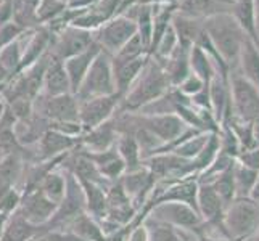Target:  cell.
Here are the masks:
<instances>
[{
    "label": "cell",
    "instance_id": "obj_1",
    "mask_svg": "<svg viewBox=\"0 0 259 241\" xmlns=\"http://www.w3.org/2000/svg\"><path fill=\"white\" fill-rule=\"evenodd\" d=\"M169 88H171V82H169L163 65L155 57H148V61L142 69V73L129 88L126 97L121 100L122 108L131 111L142 110L148 103L167 93Z\"/></svg>",
    "mask_w": 259,
    "mask_h": 241
},
{
    "label": "cell",
    "instance_id": "obj_2",
    "mask_svg": "<svg viewBox=\"0 0 259 241\" xmlns=\"http://www.w3.org/2000/svg\"><path fill=\"white\" fill-rule=\"evenodd\" d=\"M203 29L206 31L212 45L221 58L229 65L230 71L237 69L240 52L246 39L245 32L230 13H221L203 20Z\"/></svg>",
    "mask_w": 259,
    "mask_h": 241
},
{
    "label": "cell",
    "instance_id": "obj_3",
    "mask_svg": "<svg viewBox=\"0 0 259 241\" xmlns=\"http://www.w3.org/2000/svg\"><path fill=\"white\" fill-rule=\"evenodd\" d=\"M224 227L232 241H246L259 228V206L249 198H237L226 209Z\"/></svg>",
    "mask_w": 259,
    "mask_h": 241
},
{
    "label": "cell",
    "instance_id": "obj_4",
    "mask_svg": "<svg viewBox=\"0 0 259 241\" xmlns=\"http://www.w3.org/2000/svg\"><path fill=\"white\" fill-rule=\"evenodd\" d=\"M116 93L111 55L106 52H100L92 61L81 87L76 93L77 100H89L95 97H106Z\"/></svg>",
    "mask_w": 259,
    "mask_h": 241
},
{
    "label": "cell",
    "instance_id": "obj_5",
    "mask_svg": "<svg viewBox=\"0 0 259 241\" xmlns=\"http://www.w3.org/2000/svg\"><path fill=\"white\" fill-rule=\"evenodd\" d=\"M232 116L242 122H253L259 118V92L248 80L232 69L229 73Z\"/></svg>",
    "mask_w": 259,
    "mask_h": 241
},
{
    "label": "cell",
    "instance_id": "obj_6",
    "mask_svg": "<svg viewBox=\"0 0 259 241\" xmlns=\"http://www.w3.org/2000/svg\"><path fill=\"white\" fill-rule=\"evenodd\" d=\"M94 34V40L102 47L103 52L113 57L118 53L126 42H129L137 34V24L126 15H119L106 21L102 28H98Z\"/></svg>",
    "mask_w": 259,
    "mask_h": 241
},
{
    "label": "cell",
    "instance_id": "obj_7",
    "mask_svg": "<svg viewBox=\"0 0 259 241\" xmlns=\"http://www.w3.org/2000/svg\"><path fill=\"white\" fill-rule=\"evenodd\" d=\"M39 106L40 118L49 122H79V100L73 93L46 97L39 95L34 100V108Z\"/></svg>",
    "mask_w": 259,
    "mask_h": 241
},
{
    "label": "cell",
    "instance_id": "obj_8",
    "mask_svg": "<svg viewBox=\"0 0 259 241\" xmlns=\"http://www.w3.org/2000/svg\"><path fill=\"white\" fill-rule=\"evenodd\" d=\"M94 42L95 40L92 32L74 28V26H68L61 32L55 35L52 34V43L49 52L53 58H57L60 61H66L79 55V53L85 52Z\"/></svg>",
    "mask_w": 259,
    "mask_h": 241
},
{
    "label": "cell",
    "instance_id": "obj_9",
    "mask_svg": "<svg viewBox=\"0 0 259 241\" xmlns=\"http://www.w3.org/2000/svg\"><path fill=\"white\" fill-rule=\"evenodd\" d=\"M196 203H198V214L203 220V225L214 228L219 236L229 238L226 227H224L226 206L209 182L198 183V196H196Z\"/></svg>",
    "mask_w": 259,
    "mask_h": 241
},
{
    "label": "cell",
    "instance_id": "obj_10",
    "mask_svg": "<svg viewBox=\"0 0 259 241\" xmlns=\"http://www.w3.org/2000/svg\"><path fill=\"white\" fill-rule=\"evenodd\" d=\"M119 102L121 97L118 93L79 100V124L82 130L89 132L108 121Z\"/></svg>",
    "mask_w": 259,
    "mask_h": 241
},
{
    "label": "cell",
    "instance_id": "obj_11",
    "mask_svg": "<svg viewBox=\"0 0 259 241\" xmlns=\"http://www.w3.org/2000/svg\"><path fill=\"white\" fill-rule=\"evenodd\" d=\"M151 217H153V220L163 222V224H167L171 227L190 228L193 231L203 224L200 214L193 208H190L189 204L176 201L156 204L153 212H151Z\"/></svg>",
    "mask_w": 259,
    "mask_h": 241
},
{
    "label": "cell",
    "instance_id": "obj_12",
    "mask_svg": "<svg viewBox=\"0 0 259 241\" xmlns=\"http://www.w3.org/2000/svg\"><path fill=\"white\" fill-rule=\"evenodd\" d=\"M139 126L150 130L153 135L161 141L163 145L174 143V141L189 129V126L179 118L177 114H142L137 118Z\"/></svg>",
    "mask_w": 259,
    "mask_h": 241
},
{
    "label": "cell",
    "instance_id": "obj_13",
    "mask_svg": "<svg viewBox=\"0 0 259 241\" xmlns=\"http://www.w3.org/2000/svg\"><path fill=\"white\" fill-rule=\"evenodd\" d=\"M58 209V204L50 201L40 188H35L31 193L24 196L21 201V216L32 225H42L49 222L55 211Z\"/></svg>",
    "mask_w": 259,
    "mask_h": 241
},
{
    "label": "cell",
    "instance_id": "obj_14",
    "mask_svg": "<svg viewBox=\"0 0 259 241\" xmlns=\"http://www.w3.org/2000/svg\"><path fill=\"white\" fill-rule=\"evenodd\" d=\"M209 90V103H211V113L214 119L219 124H226L232 118V102H230V87L229 80L222 79L219 74L212 77L208 85Z\"/></svg>",
    "mask_w": 259,
    "mask_h": 241
},
{
    "label": "cell",
    "instance_id": "obj_15",
    "mask_svg": "<svg viewBox=\"0 0 259 241\" xmlns=\"http://www.w3.org/2000/svg\"><path fill=\"white\" fill-rule=\"evenodd\" d=\"M237 0H181L177 5V13L206 20L209 16L221 13H232Z\"/></svg>",
    "mask_w": 259,
    "mask_h": 241
},
{
    "label": "cell",
    "instance_id": "obj_16",
    "mask_svg": "<svg viewBox=\"0 0 259 241\" xmlns=\"http://www.w3.org/2000/svg\"><path fill=\"white\" fill-rule=\"evenodd\" d=\"M196 196H198V180L196 178H182L171 183L166 190H163L161 195H158L153 200L155 206L159 203H184L189 204L198 212V203H196Z\"/></svg>",
    "mask_w": 259,
    "mask_h": 241
},
{
    "label": "cell",
    "instance_id": "obj_17",
    "mask_svg": "<svg viewBox=\"0 0 259 241\" xmlns=\"http://www.w3.org/2000/svg\"><path fill=\"white\" fill-rule=\"evenodd\" d=\"M102 52V47L98 45L97 42H94L91 47H89L85 52L79 53V55L69 58L66 61H63L65 65V69H66V74H68V79H69V85H71V93L76 95L79 87H81L82 80L87 74L89 68H91L92 61L95 60V57L98 53Z\"/></svg>",
    "mask_w": 259,
    "mask_h": 241
},
{
    "label": "cell",
    "instance_id": "obj_18",
    "mask_svg": "<svg viewBox=\"0 0 259 241\" xmlns=\"http://www.w3.org/2000/svg\"><path fill=\"white\" fill-rule=\"evenodd\" d=\"M150 55L140 57L137 60L132 61H126V63L121 65H113V77H114V88L116 93L121 97V100L126 93L129 92V88L132 87V84L136 82V79L139 77V74L142 73V69L147 65Z\"/></svg>",
    "mask_w": 259,
    "mask_h": 241
},
{
    "label": "cell",
    "instance_id": "obj_19",
    "mask_svg": "<svg viewBox=\"0 0 259 241\" xmlns=\"http://www.w3.org/2000/svg\"><path fill=\"white\" fill-rule=\"evenodd\" d=\"M71 93L69 79L63 61L53 58L50 55V61L44 76V95L46 97H58Z\"/></svg>",
    "mask_w": 259,
    "mask_h": 241
},
{
    "label": "cell",
    "instance_id": "obj_20",
    "mask_svg": "<svg viewBox=\"0 0 259 241\" xmlns=\"http://www.w3.org/2000/svg\"><path fill=\"white\" fill-rule=\"evenodd\" d=\"M189 57H190V50L179 45L167 60L159 61V63L163 65L164 71H166L169 82H171V87L177 88L192 73Z\"/></svg>",
    "mask_w": 259,
    "mask_h": 241
},
{
    "label": "cell",
    "instance_id": "obj_21",
    "mask_svg": "<svg viewBox=\"0 0 259 241\" xmlns=\"http://www.w3.org/2000/svg\"><path fill=\"white\" fill-rule=\"evenodd\" d=\"M232 16L242 28L245 35L254 42L259 49V31H257V18L254 10V0H237L234 8H232Z\"/></svg>",
    "mask_w": 259,
    "mask_h": 241
},
{
    "label": "cell",
    "instance_id": "obj_22",
    "mask_svg": "<svg viewBox=\"0 0 259 241\" xmlns=\"http://www.w3.org/2000/svg\"><path fill=\"white\" fill-rule=\"evenodd\" d=\"M171 24L177 34L179 45L189 50L196 43V39L203 31V20H196V18L185 16L177 12L172 16Z\"/></svg>",
    "mask_w": 259,
    "mask_h": 241
},
{
    "label": "cell",
    "instance_id": "obj_23",
    "mask_svg": "<svg viewBox=\"0 0 259 241\" xmlns=\"http://www.w3.org/2000/svg\"><path fill=\"white\" fill-rule=\"evenodd\" d=\"M238 66H240V74L249 84H253L259 92V49L248 37L245 39L242 52H240Z\"/></svg>",
    "mask_w": 259,
    "mask_h": 241
},
{
    "label": "cell",
    "instance_id": "obj_24",
    "mask_svg": "<svg viewBox=\"0 0 259 241\" xmlns=\"http://www.w3.org/2000/svg\"><path fill=\"white\" fill-rule=\"evenodd\" d=\"M39 227L32 225L26 220L21 212H15L10 219H7L4 233L0 241H29L35 233H39Z\"/></svg>",
    "mask_w": 259,
    "mask_h": 241
},
{
    "label": "cell",
    "instance_id": "obj_25",
    "mask_svg": "<svg viewBox=\"0 0 259 241\" xmlns=\"http://www.w3.org/2000/svg\"><path fill=\"white\" fill-rule=\"evenodd\" d=\"M127 18L136 21L137 34L140 35L142 42L145 43L147 50L151 43V34H153V5H140L137 4L132 7L127 13H124Z\"/></svg>",
    "mask_w": 259,
    "mask_h": 241
},
{
    "label": "cell",
    "instance_id": "obj_26",
    "mask_svg": "<svg viewBox=\"0 0 259 241\" xmlns=\"http://www.w3.org/2000/svg\"><path fill=\"white\" fill-rule=\"evenodd\" d=\"M76 138L66 133H61L55 129H49L46 133L40 137V151H42V158H53L58 155L60 151H65L71 147L76 145Z\"/></svg>",
    "mask_w": 259,
    "mask_h": 241
},
{
    "label": "cell",
    "instance_id": "obj_27",
    "mask_svg": "<svg viewBox=\"0 0 259 241\" xmlns=\"http://www.w3.org/2000/svg\"><path fill=\"white\" fill-rule=\"evenodd\" d=\"M114 135H116V127L113 126V122L106 121L102 124V126L89 130L87 135L82 138V141L91 150L100 153V151H106L110 148V145L114 140Z\"/></svg>",
    "mask_w": 259,
    "mask_h": 241
},
{
    "label": "cell",
    "instance_id": "obj_28",
    "mask_svg": "<svg viewBox=\"0 0 259 241\" xmlns=\"http://www.w3.org/2000/svg\"><path fill=\"white\" fill-rule=\"evenodd\" d=\"M190 69L192 73L198 76L204 84L209 85V82L212 80V77L218 74V69L214 66L212 60L204 53L200 47L193 45L190 49Z\"/></svg>",
    "mask_w": 259,
    "mask_h": 241
},
{
    "label": "cell",
    "instance_id": "obj_29",
    "mask_svg": "<svg viewBox=\"0 0 259 241\" xmlns=\"http://www.w3.org/2000/svg\"><path fill=\"white\" fill-rule=\"evenodd\" d=\"M232 174H234L237 198H249V193H251L253 186L257 180L259 172L235 161L234 167H232Z\"/></svg>",
    "mask_w": 259,
    "mask_h": 241
},
{
    "label": "cell",
    "instance_id": "obj_30",
    "mask_svg": "<svg viewBox=\"0 0 259 241\" xmlns=\"http://www.w3.org/2000/svg\"><path fill=\"white\" fill-rule=\"evenodd\" d=\"M21 175V159L18 153H8L0 161V191L13 188V183Z\"/></svg>",
    "mask_w": 259,
    "mask_h": 241
},
{
    "label": "cell",
    "instance_id": "obj_31",
    "mask_svg": "<svg viewBox=\"0 0 259 241\" xmlns=\"http://www.w3.org/2000/svg\"><path fill=\"white\" fill-rule=\"evenodd\" d=\"M153 182L155 178L150 174L148 169H139V171L129 172L124 177L121 185L127 196H142V191H148Z\"/></svg>",
    "mask_w": 259,
    "mask_h": 241
},
{
    "label": "cell",
    "instance_id": "obj_32",
    "mask_svg": "<svg viewBox=\"0 0 259 241\" xmlns=\"http://www.w3.org/2000/svg\"><path fill=\"white\" fill-rule=\"evenodd\" d=\"M219 148H221L219 132H211L206 145L203 147V150L198 153V156L192 159L195 174H201V172L206 171V169L212 164V161L216 159V156L219 153Z\"/></svg>",
    "mask_w": 259,
    "mask_h": 241
},
{
    "label": "cell",
    "instance_id": "obj_33",
    "mask_svg": "<svg viewBox=\"0 0 259 241\" xmlns=\"http://www.w3.org/2000/svg\"><path fill=\"white\" fill-rule=\"evenodd\" d=\"M235 164V163H234ZM234 167V166H232ZM232 167H229L227 171L218 174L214 178H211L209 183L212 185V188L216 190V193L219 195V198L224 203V206L227 209V206L237 200V193H235V183H234V174H232Z\"/></svg>",
    "mask_w": 259,
    "mask_h": 241
},
{
    "label": "cell",
    "instance_id": "obj_34",
    "mask_svg": "<svg viewBox=\"0 0 259 241\" xmlns=\"http://www.w3.org/2000/svg\"><path fill=\"white\" fill-rule=\"evenodd\" d=\"M71 230H73L74 235L81 236L85 241H106L100 227H98L91 217L85 216V214H79L77 217L73 219Z\"/></svg>",
    "mask_w": 259,
    "mask_h": 241
},
{
    "label": "cell",
    "instance_id": "obj_35",
    "mask_svg": "<svg viewBox=\"0 0 259 241\" xmlns=\"http://www.w3.org/2000/svg\"><path fill=\"white\" fill-rule=\"evenodd\" d=\"M81 183L85 188L84 196H85V203L89 206V211H91L94 216H98V217L105 216L106 211H108V203H106V196H105L103 190L92 182L81 180Z\"/></svg>",
    "mask_w": 259,
    "mask_h": 241
},
{
    "label": "cell",
    "instance_id": "obj_36",
    "mask_svg": "<svg viewBox=\"0 0 259 241\" xmlns=\"http://www.w3.org/2000/svg\"><path fill=\"white\" fill-rule=\"evenodd\" d=\"M118 151H119V156L122 158L124 164H126L127 171L134 172V171H139L140 166V148L137 145L136 138L132 135H122L121 140L118 141Z\"/></svg>",
    "mask_w": 259,
    "mask_h": 241
},
{
    "label": "cell",
    "instance_id": "obj_37",
    "mask_svg": "<svg viewBox=\"0 0 259 241\" xmlns=\"http://www.w3.org/2000/svg\"><path fill=\"white\" fill-rule=\"evenodd\" d=\"M145 55H148V50L145 47V43L142 42L140 35L136 34L129 42L124 43L118 53H114V55L111 57V63L121 65V63H126V61L137 60V58L145 57Z\"/></svg>",
    "mask_w": 259,
    "mask_h": 241
},
{
    "label": "cell",
    "instance_id": "obj_38",
    "mask_svg": "<svg viewBox=\"0 0 259 241\" xmlns=\"http://www.w3.org/2000/svg\"><path fill=\"white\" fill-rule=\"evenodd\" d=\"M26 32H28V31H26ZM24 34H21L16 40H13L12 43H8V45H5L2 50H0V65H2L8 71V73H10V76L15 73L16 68L20 66V61H21V57H23V50H24V47H23ZM8 79H10V77H8Z\"/></svg>",
    "mask_w": 259,
    "mask_h": 241
},
{
    "label": "cell",
    "instance_id": "obj_39",
    "mask_svg": "<svg viewBox=\"0 0 259 241\" xmlns=\"http://www.w3.org/2000/svg\"><path fill=\"white\" fill-rule=\"evenodd\" d=\"M40 190L44 191V195H46L50 201H53L60 206L61 201H63V198H65L66 182L60 174H47V177L42 180Z\"/></svg>",
    "mask_w": 259,
    "mask_h": 241
},
{
    "label": "cell",
    "instance_id": "obj_40",
    "mask_svg": "<svg viewBox=\"0 0 259 241\" xmlns=\"http://www.w3.org/2000/svg\"><path fill=\"white\" fill-rule=\"evenodd\" d=\"M209 133L211 132H200V133H196L195 137L185 140L179 147H176L171 151V153L181 156V158H185V159H193V158H196L200 151L203 150V147L206 145V141L209 138Z\"/></svg>",
    "mask_w": 259,
    "mask_h": 241
},
{
    "label": "cell",
    "instance_id": "obj_41",
    "mask_svg": "<svg viewBox=\"0 0 259 241\" xmlns=\"http://www.w3.org/2000/svg\"><path fill=\"white\" fill-rule=\"evenodd\" d=\"M68 8V2L65 0H40V4L35 10V16L40 26H46L55 20Z\"/></svg>",
    "mask_w": 259,
    "mask_h": 241
},
{
    "label": "cell",
    "instance_id": "obj_42",
    "mask_svg": "<svg viewBox=\"0 0 259 241\" xmlns=\"http://www.w3.org/2000/svg\"><path fill=\"white\" fill-rule=\"evenodd\" d=\"M74 174L79 177V180L92 182L95 185L102 183V174L98 171V167L84 155L74 159Z\"/></svg>",
    "mask_w": 259,
    "mask_h": 241
},
{
    "label": "cell",
    "instance_id": "obj_43",
    "mask_svg": "<svg viewBox=\"0 0 259 241\" xmlns=\"http://www.w3.org/2000/svg\"><path fill=\"white\" fill-rule=\"evenodd\" d=\"M148 241H184V239L179 235L176 227L155 220V225L151 227L148 233Z\"/></svg>",
    "mask_w": 259,
    "mask_h": 241
},
{
    "label": "cell",
    "instance_id": "obj_44",
    "mask_svg": "<svg viewBox=\"0 0 259 241\" xmlns=\"http://www.w3.org/2000/svg\"><path fill=\"white\" fill-rule=\"evenodd\" d=\"M204 87H206V84H204L203 80L198 76H196V74L190 73L189 77H187L177 88H179V92L184 93L185 97H193V95H196L198 92H201Z\"/></svg>",
    "mask_w": 259,
    "mask_h": 241
},
{
    "label": "cell",
    "instance_id": "obj_45",
    "mask_svg": "<svg viewBox=\"0 0 259 241\" xmlns=\"http://www.w3.org/2000/svg\"><path fill=\"white\" fill-rule=\"evenodd\" d=\"M237 161L242 163L243 166H246L249 169H254V171L259 172V145L251 150L242 151V153L238 155Z\"/></svg>",
    "mask_w": 259,
    "mask_h": 241
},
{
    "label": "cell",
    "instance_id": "obj_46",
    "mask_svg": "<svg viewBox=\"0 0 259 241\" xmlns=\"http://www.w3.org/2000/svg\"><path fill=\"white\" fill-rule=\"evenodd\" d=\"M21 203V198L20 195H18V191L15 188L8 190L4 196L2 200H0V212H5V214H10L12 211L16 209L18 204Z\"/></svg>",
    "mask_w": 259,
    "mask_h": 241
},
{
    "label": "cell",
    "instance_id": "obj_47",
    "mask_svg": "<svg viewBox=\"0 0 259 241\" xmlns=\"http://www.w3.org/2000/svg\"><path fill=\"white\" fill-rule=\"evenodd\" d=\"M13 13H15L13 0H5V2L0 4V26L13 21Z\"/></svg>",
    "mask_w": 259,
    "mask_h": 241
},
{
    "label": "cell",
    "instance_id": "obj_48",
    "mask_svg": "<svg viewBox=\"0 0 259 241\" xmlns=\"http://www.w3.org/2000/svg\"><path fill=\"white\" fill-rule=\"evenodd\" d=\"M44 241H85V239H82L81 236H77L71 231V233H49Z\"/></svg>",
    "mask_w": 259,
    "mask_h": 241
},
{
    "label": "cell",
    "instance_id": "obj_49",
    "mask_svg": "<svg viewBox=\"0 0 259 241\" xmlns=\"http://www.w3.org/2000/svg\"><path fill=\"white\" fill-rule=\"evenodd\" d=\"M129 241H148V231L145 230V227H140L134 231Z\"/></svg>",
    "mask_w": 259,
    "mask_h": 241
},
{
    "label": "cell",
    "instance_id": "obj_50",
    "mask_svg": "<svg viewBox=\"0 0 259 241\" xmlns=\"http://www.w3.org/2000/svg\"><path fill=\"white\" fill-rule=\"evenodd\" d=\"M249 200H253L257 204V206H259V175H257V180H256V183L253 186L251 193H249Z\"/></svg>",
    "mask_w": 259,
    "mask_h": 241
},
{
    "label": "cell",
    "instance_id": "obj_51",
    "mask_svg": "<svg viewBox=\"0 0 259 241\" xmlns=\"http://www.w3.org/2000/svg\"><path fill=\"white\" fill-rule=\"evenodd\" d=\"M251 130H253V137L256 140V143L259 145V118H256L253 122H251Z\"/></svg>",
    "mask_w": 259,
    "mask_h": 241
},
{
    "label": "cell",
    "instance_id": "obj_52",
    "mask_svg": "<svg viewBox=\"0 0 259 241\" xmlns=\"http://www.w3.org/2000/svg\"><path fill=\"white\" fill-rule=\"evenodd\" d=\"M201 241H232L230 238L226 236H208V235H200Z\"/></svg>",
    "mask_w": 259,
    "mask_h": 241
},
{
    "label": "cell",
    "instance_id": "obj_53",
    "mask_svg": "<svg viewBox=\"0 0 259 241\" xmlns=\"http://www.w3.org/2000/svg\"><path fill=\"white\" fill-rule=\"evenodd\" d=\"M8 77H10V73H8V71L2 65H0V85L8 82Z\"/></svg>",
    "mask_w": 259,
    "mask_h": 241
},
{
    "label": "cell",
    "instance_id": "obj_54",
    "mask_svg": "<svg viewBox=\"0 0 259 241\" xmlns=\"http://www.w3.org/2000/svg\"><path fill=\"white\" fill-rule=\"evenodd\" d=\"M7 219H8V214L0 212V238H2L4 228H5V224H7Z\"/></svg>",
    "mask_w": 259,
    "mask_h": 241
},
{
    "label": "cell",
    "instance_id": "obj_55",
    "mask_svg": "<svg viewBox=\"0 0 259 241\" xmlns=\"http://www.w3.org/2000/svg\"><path fill=\"white\" fill-rule=\"evenodd\" d=\"M254 10H256V18L259 23V0H254Z\"/></svg>",
    "mask_w": 259,
    "mask_h": 241
},
{
    "label": "cell",
    "instance_id": "obj_56",
    "mask_svg": "<svg viewBox=\"0 0 259 241\" xmlns=\"http://www.w3.org/2000/svg\"><path fill=\"white\" fill-rule=\"evenodd\" d=\"M246 241H259V228H257V231H256V233L251 236V238H248Z\"/></svg>",
    "mask_w": 259,
    "mask_h": 241
},
{
    "label": "cell",
    "instance_id": "obj_57",
    "mask_svg": "<svg viewBox=\"0 0 259 241\" xmlns=\"http://www.w3.org/2000/svg\"><path fill=\"white\" fill-rule=\"evenodd\" d=\"M5 106H7V103L0 100V118H2V114H4V111H5Z\"/></svg>",
    "mask_w": 259,
    "mask_h": 241
},
{
    "label": "cell",
    "instance_id": "obj_58",
    "mask_svg": "<svg viewBox=\"0 0 259 241\" xmlns=\"http://www.w3.org/2000/svg\"><path fill=\"white\" fill-rule=\"evenodd\" d=\"M29 241H39V239H29ZM44 241V239H42Z\"/></svg>",
    "mask_w": 259,
    "mask_h": 241
},
{
    "label": "cell",
    "instance_id": "obj_59",
    "mask_svg": "<svg viewBox=\"0 0 259 241\" xmlns=\"http://www.w3.org/2000/svg\"><path fill=\"white\" fill-rule=\"evenodd\" d=\"M2 2H5V0H0V4H2Z\"/></svg>",
    "mask_w": 259,
    "mask_h": 241
},
{
    "label": "cell",
    "instance_id": "obj_60",
    "mask_svg": "<svg viewBox=\"0 0 259 241\" xmlns=\"http://www.w3.org/2000/svg\"><path fill=\"white\" fill-rule=\"evenodd\" d=\"M257 31H259V23H257Z\"/></svg>",
    "mask_w": 259,
    "mask_h": 241
},
{
    "label": "cell",
    "instance_id": "obj_61",
    "mask_svg": "<svg viewBox=\"0 0 259 241\" xmlns=\"http://www.w3.org/2000/svg\"><path fill=\"white\" fill-rule=\"evenodd\" d=\"M65 2H68V0H65Z\"/></svg>",
    "mask_w": 259,
    "mask_h": 241
}]
</instances>
